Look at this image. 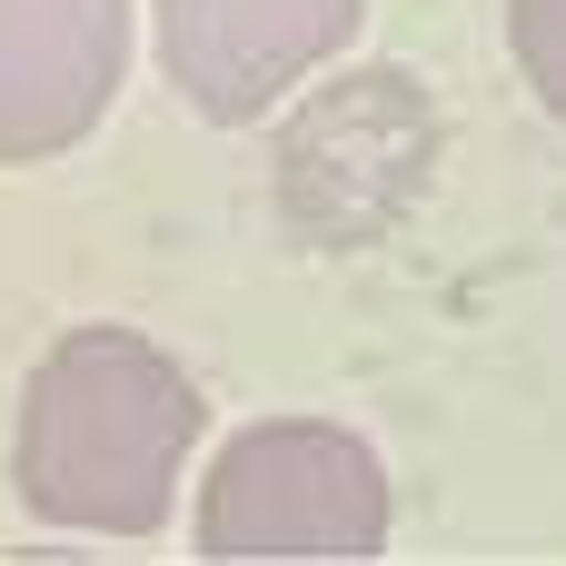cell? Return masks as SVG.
<instances>
[{
	"mask_svg": "<svg viewBox=\"0 0 566 566\" xmlns=\"http://www.w3.org/2000/svg\"><path fill=\"white\" fill-rule=\"evenodd\" d=\"M199 418L209 398L169 348H149L139 328H70L20 388L10 488L40 527L159 537L179 468L199 448Z\"/></svg>",
	"mask_w": 566,
	"mask_h": 566,
	"instance_id": "6da1fadb",
	"label": "cell"
},
{
	"mask_svg": "<svg viewBox=\"0 0 566 566\" xmlns=\"http://www.w3.org/2000/svg\"><path fill=\"white\" fill-rule=\"evenodd\" d=\"M189 547L199 557H378L388 547V468L358 428L259 418L219 448Z\"/></svg>",
	"mask_w": 566,
	"mask_h": 566,
	"instance_id": "7a4b0ae2",
	"label": "cell"
},
{
	"mask_svg": "<svg viewBox=\"0 0 566 566\" xmlns=\"http://www.w3.org/2000/svg\"><path fill=\"white\" fill-rule=\"evenodd\" d=\"M438 169V109L408 70H338L328 90L298 99V119L279 129V209L298 239L318 249H368L388 239Z\"/></svg>",
	"mask_w": 566,
	"mask_h": 566,
	"instance_id": "3957f363",
	"label": "cell"
},
{
	"mask_svg": "<svg viewBox=\"0 0 566 566\" xmlns=\"http://www.w3.org/2000/svg\"><path fill=\"white\" fill-rule=\"evenodd\" d=\"M368 0H159L169 90L199 119H259L358 40Z\"/></svg>",
	"mask_w": 566,
	"mask_h": 566,
	"instance_id": "277c9868",
	"label": "cell"
},
{
	"mask_svg": "<svg viewBox=\"0 0 566 566\" xmlns=\"http://www.w3.org/2000/svg\"><path fill=\"white\" fill-rule=\"evenodd\" d=\"M129 70V0H0V169L99 129Z\"/></svg>",
	"mask_w": 566,
	"mask_h": 566,
	"instance_id": "5b68a950",
	"label": "cell"
},
{
	"mask_svg": "<svg viewBox=\"0 0 566 566\" xmlns=\"http://www.w3.org/2000/svg\"><path fill=\"white\" fill-rule=\"evenodd\" d=\"M507 50H517L537 109L566 119V0H507Z\"/></svg>",
	"mask_w": 566,
	"mask_h": 566,
	"instance_id": "8992f818",
	"label": "cell"
}]
</instances>
